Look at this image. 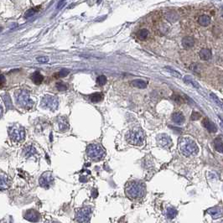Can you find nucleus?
<instances>
[{"label":"nucleus","mask_w":223,"mask_h":223,"mask_svg":"<svg viewBox=\"0 0 223 223\" xmlns=\"http://www.w3.org/2000/svg\"><path fill=\"white\" fill-rule=\"evenodd\" d=\"M125 193L128 198L132 200H136L144 196L146 193V188L142 182L131 181L127 184L125 188Z\"/></svg>","instance_id":"nucleus-1"},{"label":"nucleus","mask_w":223,"mask_h":223,"mask_svg":"<svg viewBox=\"0 0 223 223\" xmlns=\"http://www.w3.org/2000/svg\"><path fill=\"white\" fill-rule=\"evenodd\" d=\"M179 148L181 153L186 157L196 155L199 150L196 142L189 138H181L179 141Z\"/></svg>","instance_id":"nucleus-2"},{"label":"nucleus","mask_w":223,"mask_h":223,"mask_svg":"<svg viewBox=\"0 0 223 223\" xmlns=\"http://www.w3.org/2000/svg\"><path fill=\"white\" fill-rule=\"evenodd\" d=\"M15 101L18 106L25 109H30L35 104L26 90L17 91L15 92Z\"/></svg>","instance_id":"nucleus-3"},{"label":"nucleus","mask_w":223,"mask_h":223,"mask_svg":"<svg viewBox=\"0 0 223 223\" xmlns=\"http://www.w3.org/2000/svg\"><path fill=\"white\" fill-rule=\"evenodd\" d=\"M86 154L91 159L94 161H99L104 158L105 150L102 149L101 145L97 143H91L86 148Z\"/></svg>","instance_id":"nucleus-4"},{"label":"nucleus","mask_w":223,"mask_h":223,"mask_svg":"<svg viewBox=\"0 0 223 223\" xmlns=\"http://www.w3.org/2000/svg\"><path fill=\"white\" fill-rule=\"evenodd\" d=\"M127 140L133 145H142L144 141V134L143 130L139 127H133L127 133Z\"/></svg>","instance_id":"nucleus-5"},{"label":"nucleus","mask_w":223,"mask_h":223,"mask_svg":"<svg viewBox=\"0 0 223 223\" xmlns=\"http://www.w3.org/2000/svg\"><path fill=\"white\" fill-rule=\"evenodd\" d=\"M9 135L11 140L15 142H22L25 138V131L21 125L15 123L9 128Z\"/></svg>","instance_id":"nucleus-6"},{"label":"nucleus","mask_w":223,"mask_h":223,"mask_svg":"<svg viewBox=\"0 0 223 223\" xmlns=\"http://www.w3.org/2000/svg\"><path fill=\"white\" fill-rule=\"evenodd\" d=\"M92 208L91 206H84L77 211L76 214V220L78 223H89L91 217Z\"/></svg>","instance_id":"nucleus-7"},{"label":"nucleus","mask_w":223,"mask_h":223,"mask_svg":"<svg viewBox=\"0 0 223 223\" xmlns=\"http://www.w3.org/2000/svg\"><path fill=\"white\" fill-rule=\"evenodd\" d=\"M58 99L56 96L51 95H45L41 100L40 105L43 108H48L50 110L55 111L58 107Z\"/></svg>","instance_id":"nucleus-8"},{"label":"nucleus","mask_w":223,"mask_h":223,"mask_svg":"<svg viewBox=\"0 0 223 223\" xmlns=\"http://www.w3.org/2000/svg\"><path fill=\"white\" fill-rule=\"evenodd\" d=\"M54 181V176L52 175L51 172L50 171H47V172H45L40 178V186L45 188V189H49L50 186L53 185Z\"/></svg>","instance_id":"nucleus-9"},{"label":"nucleus","mask_w":223,"mask_h":223,"mask_svg":"<svg viewBox=\"0 0 223 223\" xmlns=\"http://www.w3.org/2000/svg\"><path fill=\"white\" fill-rule=\"evenodd\" d=\"M24 217L25 220L30 222H38L41 219L40 214L36 210H35V209L27 210L26 211L24 212Z\"/></svg>","instance_id":"nucleus-10"},{"label":"nucleus","mask_w":223,"mask_h":223,"mask_svg":"<svg viewBox=\"0 0 223 223\" xmlns=\"http://www.w3.org/2000/svg\"><path fill=\"white\" fill-rule=\"evenodd\" d=\"M157 142H158V144L160 147L165 148V149H169L172 145L171 138L166 134H159V135H158Z\"/></svg>","instance_id":"nucleus-11"},{"label":"nucleus","mask_w":223,"mask_h":223,"mask_svg":"<svg viewBox=\"0 0 223 223\" xmlns=\"http://www.w3.org/2000/svg\"><path fill=\"white\" fill-rule=\"evenodd\" d=\"M207 212L212 217L213 219H218L223 217V208L221 206H213L209 208Z\"/></svg>","instance_id":"nucleus-12"},{"label":"nucleus","mask_w":223,"mask_h":223,"mask_svg":"<svg viewBox=\"0 0 223 223\" xmlns=\"http://www.w3.org/2000/svg\"><path fill=\"white\" fill-rule=\"evenodd\" d=\"M202 124H203L204 127L206 129L209 133H216V132L217 131V127L215 125V123L211 122V121L209 118H207V117L204 118V120H203V122H202Z\"/></svg>","instance_id":"nucleus-13"},{"label":"nucleus","mask_w":223,"mask_h":223,"mask_svg":"<svg viewBox=\"0 0 223 223\" xmlns=\"http://www.w3.org/2000/svg\"><path fill=\"white\" fill-rule=\"evenodd\" d=\"M195 45V40L191 36H186L182 40V45L185 49H190Z\"/></svg>","instance_id":"nucleus-14"},{"label":"nucleus","mask_w":223,"mask_h":223,"mask_svg":"<svg viewBox=\"0 0 223 223\" xmlns=\"http://www.w3.org/2000/svg\"><path fill=\"white\" fill-rule=\"evenodd\" d=\"M58 126L60 131H61V132L66 131L69 128V124L67 122V119L65 117H60L58 120Z\"/></svg>","instance_id":"nucleus-15"},{"label":"nucleus","mask_w":223,"mask_h":223,"mask_svg":"<svg viewBox=\"0 0 223 223\" xmlns=\"http://www.w3.org/2000/svg\"><path fill=\"white\" fill-rule=\"evenodd\" d=\"M199 55H200L201 59L203 60H209L211 58V51L209 49H206V48L201 49Z\"/></svg>","instance_id":"nucleus-16"},{"label":"nucleus","mask_w":223,"mask_h":223,"mask_svg":"<svg viewBox=\"0 0 223 223\" xmlns=\"http://www.w3.org/2000/svg\"><path fill=\"white\" fill-rule=\"evenodd\" d=\"M172 119L177 124H182L185 122V117L181 112H175L172 115Z\"/></svg>","instance_id":"nucleus-17"},{"label":"nucleus","mask_w":223,"mask_h":223,"mask_svg":"<svg viewBox=\"0 0 223 223\" xmlns=\"http://www.w3.org/2000/svg\"><path fill=\"white\" fill-rule=\"evenodd\" d=\"M32 81L36 85H40V83H42L43 80H44V76L40 74L39 71H35L34 74L32 75Z\"/></svg>","instance_id":"nucleus-18"},{"label":"nucleus","mask_w":223,"mask_h":223,"mask_svg":"<svg viewBox=\"0 0 223 223\" xmlns=\"http://www.w3.org/2000/svg\"><path fill=\"white\" fill-rule=\"evenodd\" d=\"M198 23L201 25V26H208L211 23V18L209 16L206 15H201L198 19Z\"/></svg>","instance_id":"nucleus-19"},{"label":"nucleus","mask_w":223,"mask_h":223,"mask_svg":"<svg viewBox=\"0 0 223 223\" xmlns=\"http://www.w3.org/2000/svg\"><path fill=\"white\" fill-rule=\"evenodd\" d=\"M184 81H185L186 83L189 84V85H191L193 87H195V88H197V89L200 88V85L198 84V82H197L196 81H195L192 77L189 76H186L184 77Z\"/></svg>","instance_id":"nucleus-20"},{"label":"nucleus","mask_w":223,"mask_h":223,"mask_svg":"<svg viewBox=\"0 0 223 223\" xmlns=\"http://www.w3.org/2000/svg\"><path fill=\"white\" fill-rule=\"evenodd\" d=\"M132 86H133L134 87H138V88H142L144 89L147 86V82L144 81L143 80H134L132 81Z\"/></svg>","instance_id":"nucleus-21"},{"label":"nucleus","mask_w":223,"mask_h":223,"mask_svg":"<svg viewBox=\"0 0 223 223\" xmlns=\"http://www.w3.org/2000/svg\"><path fill=\"white\" fill-rule=\"evenodd\" d=\"M89 98H90V100L92 102H94V103H96V102H99V101H101L102 100V98H103V96L101 93L100 92H96V93H94V94H91V95L89 96Z\"/></svg>","instance_id":"nucleus-22"},{"label":"nucleus","mask_w":223,"mask_h":223,"mask_svg":"<svg viewBox=\"0 0 223 223\" xmlns=\"http://www.w3.org/2000/svg\"><path fill=\"white\" fill-rule=\"evenodd\" d=\"M149 31H148V29H142L141 30H139L138 32V34H137V35H138V38L140 40H145L148 36H149Z\"/></svg>","instance_id":"nucleus-23"},{"label":"nucleus","mask_w":223,"mask_h":223,"mask_svg":"<svg viewBox=\"0 0 223 223\" xmlns=\"http://www.w3.org/2000/svg\"><path fill=\"white\" fill-rule=\"evenodd\" d=\"M214 145H215V149L219 153H222L223 154V143L220 138H216L214 141Z\"/></svg>","instance_id":"nucleus-24"},{"label":"nucleus","mask_w":223,"mask_h":223,"mask_svg":"<svg viewBox=\"0 0 223 223\" xmlns=\"http://www.w3.org/2000/svg\"><path fill=\"white\" fill-rule=\"evenodd\" d=\"M177 216V211L173 207H170L166 211V217L169 219H174Z\"/></svg>","instance_id":"nucleus-25"},{"label":"nucleus","mask_w":223,"mask_h":223,"mask_svg":"<svg viewBox=\"0 0 223 223\" xmlns=\"http://www.w3.org/2000/svg\"><path fill=\"white\" fill-rule=\"evenodd\" d=\"M9 186V181L8 180V177L4 175H2L1 176V189L4 191L7 189Z\"/></svg>","instance_id":"nucleus-26"},{"label":"nucleus","mask_w":223,"mask_h":223,"mask_svg":"<svg viewBox=\"0 0 223 223\" xmlns=\"http://www.w3.org/2000/svg\"><path fill=\"white\" fill-rule=\"evenodd\" d=\"M35 153H36V150L35 149V147H32V146L25 147V149L24 150V154L26 157L32 156V155H34Z\"/></svg>","instance_id":"nucleus-27"},{"label":"nucleus","mask_w":223,"mask_h":223,"mask_svg":"<svg viewBox=\"0 0 223 223\" xmlns=\"http://www.w3.org/2000/svg\"><path fill=\"white\" fill-rule=\"evenodd\" d=\"M165 69L167 70L169 72H170V74L172 75V76H174L175 77H177V78H181V74L179 72V71H177V70H175L173 68H171L170 66H166L165 67Z\"/></svg>","instance_id":"nucleus-28"},{"label":"nucleus","mask_w":223,"mask_h":223,"mask_svg":"<svg viewBox=\"0 0 223 223\" xmlns=\"http://www.w3.org/2000/svg\"><path fill=\"white\" fill-rule=\"evenodd\" d=\"M210 96H211V98L212 99V101H214V102H215L217 106H219L220 107L223 108L222 104V101L219 100V98H218L217 96L215 95L214 93H210Z\"/></svg>","instance_id":"nucleus-29"},{"label":"nucleus","mask_w":223,"mask_h":223,"mask_svg":"<svg viewBox=\"0 0 223 223\" xmlns=\"http://www.w3.org/2000/svg\"><path fill=\"white\" fill-rule=\"evenodd\" d=\"M96 81H97V83L100 86H104L106 82V76H98L97 79H96Z\"/></svg>","instance_id":"nucleus-30"},{"label":"nucleus","mask_w":223,"mask_h":223,"mask_svg":"<svg viewBox=\"0 0 223 223\" xmlns=\"http://www.w3.org/2000/svg\"><path fill=\"white\" fill-rule=\"evenodd\" d=\"M55 87L57 88L58 91H65L67 90V86L65 85L63 82H57L56 85H55Z\"/></svg>","instance_id":"nucleus-31"},{"label":"nucleus","mask_w":223,"mask_h":223,"mask_svg":"<svg viewBox=\"0 0 223 223\" xmlns=\"http://www.w3.org/2000/svg\"><path fill=\"white\" fill-rule=\"evenodd\" d=\"M69 70L66 69H62L60 72L58 73V76L60 77H65V76H66L67 75L69 74Z\"/></svg>","instance_id":"nucleus-32"},{"label":"nucleus","mask_w":223,"mask_h":223,"mask_svg":"<svg viewBox=\"0 0 223 223\" xmlns=\"http://www.w3.org/2000/svg\"><path fill=\"white\" fill-rule=\"evenodd\" d=\"M35 14V10L34 9H29L28 11H26V13H25V18H30L32 16L34 15Z\"/></svg>","instance_id":"nucleus-33"},{"label":"nucleus","mask_w":223,"mask_h":223,"mask_svg":"<svg viewBox=\"0 0 223 223\" xmlns=\"http://www.w3.org/2000/svg\"><path fill=\"white\" fill-rule=\"evenodd\" d=\"M200 117H201V114H200L199 112H192V115H191V120L196 121V120H198Z\"/></svg>","instance_id":"nucleus-34"},{"label":"nucleus","mask_w":223,"mask_h":223,"mask_svg":"<svg viewBox=\"0 0 223 223\" xmlns=\"http://www.w3.org/2000/svg\"><path fill=\"white\" fill-rule=\"evenodd\" d=\"M37 60L40 63H46L49 61V58L46 56H41V57H38Z\"/></svg>","instance_id":"nucleus-35"},{"label":"nucleus","mask_w":223,"mask_h":223,"mask_svg":"<svg viewBox=\"0 0 223 223\" xmlns=\"http://www.w3.org/2000/svg\"><path fill=\"white\" fill-rule=\"evenodd\" d=\"M1 79H2V81H1V86H3L4 84V82H5V78H4V75L1 76Z\"/></svg>","instance_id":"nucleus-36"},{"label":"nucleus","mask_w":223,"mask_h":223,"mask_svg":"<svg viewBox=\"0 0 223 223\" xmlns=\"http://www.w3.org/2000/svg\"><path fill=\"white\" fill-rule=\"evenodd\" d=\"M220 125H221V127H222V129H223V120L220 117Z\"/></svg>","instance_id":"nucleus-37"},{"label":"nucleus","mask_w":223,"mask_h":223,"mask_svg":"<svg viewBox=\"0 0 223 223\" xmlns=\"http://www.w3.org/2000/svg\"><path fill=\"white\" fill-rule=\"evenodd\" d=\"M45 223H60L57 221H50V222H46Z\"/></svg>","instance_id":"nucleus-38"},{"label":"nucleus","mask_w":223,"mask_h":223,"mask_svg":"<svg viewBox=\"0 0 223 223\" xmlns=\"http://www.w3.org/2000/svg\"><path fill=\"white\" fill-rule=\"evenodd\" d=\"M222 9H223V6H222Z\"/></svg>","instance_id":"nucleus-39"}]
</instances>
